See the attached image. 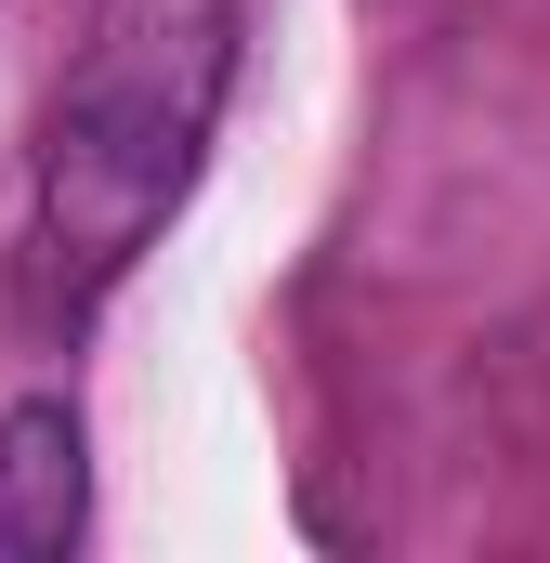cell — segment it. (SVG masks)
<instances>
[{"mask_svg":"<svg viewBox=\"0 0 550 563\" xmlns=\"http://www.w3.org/2000/svg\"><path fill=\"white\" fill-rule=\"evenodd\" d=\"M184 157H197V92H144V79H106L79 92L53 144H40V236H53V276L66 288H106L144 236L170 223L184 197Z\"/></svg>","mask_w":550,"mask_h":563,"instance_id":"cell-1","label":"cell"},{"mask_svg":"<svg viewBox=\"0 0 550 563\" xmlns=\"http://www.w3.org/2000/svg\"><path fill=\"white\" fill-rule=\"evenodd\" d=\"M92 525V432L66 394L0 407V563H53Z\"/></svg>","mask_w":550,"mask_h":563,"instance_id":"cell-2","label":"cell"}]
</instances>
